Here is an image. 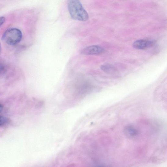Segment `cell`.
Returning a JSON list of instances; mask_svg holds the SVG:
<instances>
[{"instance_id":"8","label":"cell","mask_w":167,"mask_h":167,"mask_svg":"<svg viewBox=\"0 0 167 167\" xmlns=\"http://www.w3.org/2000/svg\"><path fill=\"white\" fill-rule=\"evenodd\" d=\"M5 18L3 16L0 17V27L2 26L3 23L5 22Z\"/></svg>"},{"instance_id":"9","label":"cell","mask_w":167,"mask_h":167,"mask_svg":"<svg viewBox=\"0 0 167 167\" xmlns=\"http://www.w3.org/2000/svg\"><path fill=\"white\" fill-rule=\"evenodd\" d=\"M4 69V67L3 65L0 64V71L3 70Z\"/></svg>"},{"instance_id":"2","label":"cell","mask_w":167,"mask_h":167,"mask_svg":"<svg viewBox=\"0 0 167 167\" xmlns=\"http://www.w3.org/2000/svg\"><path fill=\"white\" fill-rule=\"evenodd\" d=\"M22 37V33L20 30L11 28L4 33L2 40L9 45H14L18 43L21 41Z\"/></svg>"},{"instance_id":"4","label":"cell","mask_w":167,"mask_h":167,"mask_svg":"<svg viewBox=\"0 0 167 167\" xmlns=\"http://www.w3.org/2000/svg\"><path fill=\"white\" fill-rule=\"evenodd\" d=\"M153 42L144 40H140L133 43V46L134 48L138 49H144L149 48L153 45Z\"/></svg>"},{"instance_id":"11","label":"cell","mask_w":167,"mask_h":167,"mask_svg":"<svg viewBox=\"0 0 167 167\" xmlns=\"http://www.w3.org/2000/svg\"><path fill=\"white\" fill-rule=\"evenodd\" d=\"M2 51V47L1 42H0V53H1Z\"/></svg>"},{"instance_id":"7","label":"cell","mask_w":167,"mask_h":167,"mask_svg":"<svg viewBox=\"0 0 167 167\" xmlns=\"http://www.w3.org/2000/svg\"><path fill=\"white\" fill-rule=\"evenodd\" d=\"M7 119L4 117L0 116V126L5 125L7 122Z\"/></svg>"},{"instance_id":"3","label":"cell","mask_w":167,"mask_h":167,"mask_svg":"<svg viewBox=\"0 0 167 167\" xmlns=\"http://www.w3.org/2000/svg\"><path fill=\"white\" fill-rule=\"evenodd\" d=\"M104 49L98 45L90 46L85 48L82 51V54L85 55H93L103 53Z\"/></svg>"},{"instance_id":"1","label":"cell","mask_w":167,"mask_h":167,"mask_svg":"<svg viewBox=\"0 0 167 167\" xmlns=\"http://www.w3.org/2000/svg\"><path fill=\"white\" fill-rule=\"evenodd\" d=\"M68 6L71 16L74 20L82 21L88 20V14L79 0H69Z\"/></svg>"},{"instance_id":"6","label":"cell","mask_w":167,"mask_h":167,"mask_svg":"<svg viewBox=\"0 0 167 167\" xmlns=\"http://www.w3.org/2000/svg\"><path fill=\"white\" fill-rule=\"evenodd\" d=\"M101 69L104 72L111 73L115 72V69L114 67L109 65H104L101 66Z\"/></svg>"},{"instance_id":"10","label":"cell","mask_w":167,"mask_h":167,"mask_svg":"<svg viewBox=\"0 0 167 167\" xmlns=\"http://www.w3.org/2000/svg\"><path fill=\"white\" fill-rule=\"evenodd\" d=\"M3 109V107L2 104H0V112H1Z\"/></svg>"},{"instance_id":"5","label":"cell","mask_w":167,"mask_h":167,"mask_svg":"<svg viewBox=\"0 0 167 167\" xmlns=\"http://www.w3.org/2000/svg\"><path fill=\"white\" fill-rule=\"evenodd\" d=\"M124 133L128 138H133L136 136L138 134V131L132 126H128L124 129Z\"/></svg>"}]
</instances>
